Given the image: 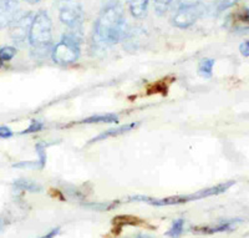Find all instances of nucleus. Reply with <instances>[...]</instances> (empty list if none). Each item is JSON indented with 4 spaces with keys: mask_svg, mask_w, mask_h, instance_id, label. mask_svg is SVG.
I'll return each mask as SVG.
<instances>
[{
    "mask_svg": "<svg viewBox=\"0 0 249 238\" xmlns=\"http://www.w3.org/2000/svg\"><path fill=\"white\" fill-rule=\"evenodd\" d=\"M126 30V18L119 0H112L105 5L93 25V37L102 45L119 43Z\"/></svg>",
    "mask_w": 249,
    "mask_h": 238,
    "instance_id": "nucleus-1",
    "label": "nucleus"
},
{
    "mask_svg": "<svg viewBox=\"0 0 249 238\" xmlns=\"http://www.w3.org/2000/svg\"><path fill=\"white\" fill-rule=\"evenodd\" d=\"M234 181H227L224 183H219L217 186H212V187L203 188V190H199L195 193H191V195H178V196H171V197H166V199H151V197H144V196H135V197H131L128 201H141L146 202V203H150L152 206L157 207H163V206H176V204H183L187 202L191 201H197V200L206 199V197H211V196H217L224 193L226 191L230 190L234 184Z\"/></svg>",
    "mask_w": 249,
    "mask_h": 238,
    "instance_id": "nucleus-2",
    "label": "nucleus"
},
{
    "mask_svg": "<svg viewBox=\"0 0 249 238\" xmlns=\"http://www.w3.org/2000/svg\"><path fill=\"white\" fill-rule=\"evenodd\" d=\"M28 40L33 50L36 53L46 54L50 51L53 43V21L45 10H40L34 15Z\"/></svg>",
    "mask_w": 249,
    "mask_h": 238,
    "instance_id": "nucleus-3",
    "label": "nucleus"
},
{
    "mask_svg": "<svg viewBox=\"0 0 249 238\" xmlns=\"http://www.w3.org/2000/svg\"><path fill=\"white\" fill-rule=\"evenodd\" d=\"M51 57L59 65H70L80 57V43L74 35H62L61 40L51 49Z\"/></svg>",
    "mask_w": 249,
    "mask_h": 238,
    "instance_id": "nucleus-4",
    "label": "nucleus"
},
{
    "mask_svg": "<svg viewBox=\"0 0 249 238\" xmlns=\"http://www.w3.org/2000/svg\"><path fill=\"white\" fill-rule=\"evenodd\" d=\"M59 19L65 26L72 30L81 28L84 21V12L76 0H60Z\"/></svg>",
    "mask_w": 249,
    "mask_h": 238,
    "instance_id": "nucleus-5",
    "label": "nucleus"
},
{
    "mask_svg": "<svg viewBox=\"0 0 249 238\" xmlns=\"http://www.w3.org/2000/svg\"><path fill=\"white\" fill-rule=\"evenodd\" d=\"M204 14V5L202 3L192 5H179L173 14L171 23L175 28L188 29Z\"/></svg>",
    "mask_w": 249,
    "mask_h": 238,
    "instance_id": "nucleus-6",
    "label": "nucleus"
},
{
    "mask_svg": "<svg viewBox=\"0 0 249 238\" xmlns=\"http://www.w3.org/2000/svg\"><path fill=\"white\" fill-rule=\"evenodd\" d=\"M34 15L35 14H33V13H26V14L20 15L13 21L12 25L9 26L10 28V37H12L14 43L23 44L25 43V40H28Z\"/></svg>",
    "mask_w": 249,
    "mask_h": 238,
    "instance_id": "nucleus-7",
    "label": "nucleus"
},
{
    "mask_svg": "<svg viewBox=\"0 0 249 238\" xmlns=\"http://www.w3.org/2000/svg\"><path fill=\"white\" fill-rule=\"evenodd\" d=\"M19 13V0H0V30L12 25Z\"/></svg>",
    "mask_w": 249,
    "mask_h": 238,
    "instance_id": "nucleus-8",
    "label": "nucleus"
},
{
    "mask_svg": "<svg viewBox=\"0 0 249 238\" xmlns=\"http://www.w3.org/2000/svg\"><path fill=\"white\" fill-rule=\"evenodd\" d=\"M140 126V122H132V124H127V125L120 126V128H108V130L104 131V132L99 133L96 137H93L92 140L89 141V145L95 144V142H100L104 141V140H107L110 137H116V136H121L124 133H127L130 131L135 130Z\"/></svg>",
    "mask_w": 249,
    "mask_h": 238,
    "instance_id": "nucleus-9",
    "label": "nucleus"
},
{
    "mask_svg": "<svg viewBox=\"0 0 249 238\" xmlns=\"http://www.w3.org/2000/svg\"><path fill=\"white\" fill-rule=\"evenodd\" d=\"M241 220H228L223 221L221 223L215 224V226H207V227H196L193 228L195 232L204 233V235H213V233L227 232V231H232L237 227L238 223H241Z\"/></svg>",
    "mask_w": 249,
    "mask_h": 238,
    "instance_id": "nucleus-10",
    "label": "nucleus"
},
{
    "mask_svg": "<svg viewBox=\"0 0 249 238\" xmlns=\"http://www.w3.org/2000/svg\"><path fill=\"white\" fill-rule=\"evenodd\" d=\"M119 122V116L115 113H106V115H96V116L86 117L84 120H80L76 122H71V125H90V124H117Z\"/></svg>",
    "mask_w": 249,
    "mask_h": 238,
    "instance_id": "nucleus-11",
    "label": "nucleus"
},
{
    "mask_svg": "<svg viewBox=\"0 0 249 238\" xmlns=\"http://www.w3.org/2000/svg\"><path fill=\"white\" fill-rule=\"evenodd\" d=\"M148 3H150V0H128L131 15L136 19H142L143 17H146L148 10Z\"/></svg>",
    "mask_w": 249,
    "mask_h": 238,
    "instance_id": "nucleus-12",
    "label": "nucleus"
},
{
    "mask_svg": "<svg viewBox=\"0 0 249 238\" xmlns=\"http://www.w3.org/2000/svg\"><path fill=\"white\" fill-rule=\"evenodd\" d=\"M13 186H14L15 188H18V190H23V191H29V192H41L43 191V187L40 186V184H37L36 182L34 181H30V180H24V179H20V180H17V181L13 183Z\"/></svg>",
    "mask_w": 249,
    "mask_h": 238,
    "instance_id": "nucleus-13",
    "label": "nucleus"
},
{
    "mask_svg": "<svg viewBox=\"0 0 249 238\" xmlns=\"http://www.w3.org/2000/svg\"><path fill=\"white\" fill-rule=\"evenodd\" d=\"M113 224L117 228H122L124 226H140V224H143V221L133 216H117L113 219Z\"/></svg>",
    "mask_w": 249,
    "mask_h": 238,
    "instance_id": "nucleus-14",
    "label": "nucleus"
},
{
    "mask_svg": "<svg viewBox=\"0 0 249 238\" xmlns=\"http://www.w3.org/2000/svg\"><path fill=\"white\" fill-rule=\"evenodd\" d=\"M214 65H215L214 59H210V57L202 59L198 64V74L201 75L202 77L210 79V77H212L213 66Z\"/></svg>",
    "mask_w": 249,
    "mask_h": 238,
    "instance_id": "nucleus-15",
    "label": "nucleus"
},
{
    "mask_svg": "<svg viewBox=\"0 0 249 238\" xmlns=\"http://www.w3.org/2000/svg\"><path fill=\"white\" fill-rule=\"evenodd\" d=\"M183 227H184V220L182 219L176 220V221L172 223V227H171L170 230L166 232V236L171 238H179L181 237L182 232H183Z\"/></svg>",
    "mask_w": 249,
    "mask_h": 238,
    "instance_id": "nucleus-16",
    "label": "nucleus"
},
{
    "mask_svg": "<svg viewBox=\"0 0 249 238\" xmlns=\"http://www.w3.org/2000/svg\"><path fill=\"white\" fill-rule=\"evenodd\" d=\"M15 55H17V49L14 46H4L0 49V66L6 61H10Z\"/></svg>",
    "mask_w": 249,
    "mask_h": 238,
    "instance_id": "nucleus-17",
    "label": "nucleus"
},
{
    "mask_svg": "<svg viewBox=\"0 0 249 238\" xmlns=\"http://www.w3.org/2000/svg\"><path fill=\"white\" fill-rule=\"evenodd\" d=\"M35 150H36L37 157H39V165H40V170H44L46 165V148L43 144H37L35 146Z\"/></svg>",
    "mask_w": 249,
    "mask_h": 238,
    "instance_id": "nucleus-18",
    "label": "nucleus"
},
{
    "mask_svg": "<svg viewBox=\"0 0 249 238\" xmlns=\"http://www.w3.org/2000/svg\"><path fill=\"white\" fill-rule=\"evenodd\" d=\"M14 168H23V170H40L39 161H23L13 165Z\"/></svg>",
    "mask_w": 249,
    "mask_h": 238,
    "instance_id": "nucleus-19",
    "label": "nucleus"
},
{
    "mask_svg": "<svg viewBox=\"0 0 249 238\" xmlns=\"http://www.w3.org/2000/svg\"><path fill=\"white\" fill-rule=\"evenodd\" d=\"M153 1H155V8L157 14L162 15L167 12L168 6L172 4L173 0H153Z\"/></svg>",
    "mask_w": 249,
    "mask_h": 238,
    "instance_id": "nucleus-20",
    "label": "nucleus"
},
{
    "mask_svg": "<svg viewBox=\"0 0 249 238\" xmlns=\"http://www.w3.org/2000/svg\"><path fill=\"white\" fill-rule=\"evenodd\" d=\"M44 128V124L39 120H31L30 125L26 130H24L21 133H34V132H39Z\"/></svg>",
    "mask_w": 249,
    "mask_h": 238,
    "instance_id": "nucleus-21",
    "label": "nucleus"
},
{
    "mask_svg": "<svg viewBox=\"0 0 249 238\" xmlns=\"http://www.w3.org/2000/svg\"><path fill=\"white\" fill-rule=\"evenodd\" d=\"M238 1L239 0H219L217 5V10L218 12H223V10H227L228 8H232Z\"/></svg>",
    "mask_w": 249,
    "mask_h": 238,
    "instance_id": "nucleus-22",
    "label": "nucleus"
},
{
    "mask_svg": "<svg viewBox=\"0 0 249 238\" xmlns=\"http://www.w3.org/2000/svg\"><path fill=\"white\" fill-rule=\"evenodd\" d=\"M13 131L6 126H0V139H10L13 137Z\"/></svg>",
    "mask_w": 249,
    "mask_h": 238,
    "instance_id": "nucleus-23",
    "label": "nucleus"
},
{
    "mask_svg": "<svg viewBox=\"0 0 249 238\" xmlns=\"http://www.w3.org/2000/svg\"><path fill=\"white\" fill-rule=\"evenodd\" d=\"M239 50H241V54L243 55L244 57L249 56V41L248 40H246V41H243V43L241 44V46H239Z\"/></svg>",
    "mask_w": 249,
    "mask_h": 238,
    "instance_id": "nucleus-24",
    "label": "nucleus"
},
{
    "mask_svg": "<svg viewBox=\"0 0 249 238\" xmlns=\"http://www.w3.org/2000/svg\"><path fill=\"white\" fill-rule=\"evenodd\" d=\"M59 232H60V228L59 227H56V228H53L50 232L46 233L45 236H43V237H39V238H55L57 235H59Z\"/></svg>",
    "mask_w": 249,
    "mask_h": 238,
    "instance_id": "nucleus-25",
    "label": "nucleus"
},
{
    "mask_svg": "<svg viewBox=\"0 0 249 238\" xmlns=\"http://www.w3.org/2000/svg\"><path fill=\"white\" fill-rule=\"evenodd\" d=\"M179 5H192V4L201 3V0H178Z\"/></svg>",
    "mask_w": 249,
    "mask_h": 238,
    "instance_id": "nucleus-26",
    "label": "nucleus"
},
{
    "mask_svg": "<svg viewBox=\"0 0 249 238\" xmlns=\"http://www.w3.org/2000/svg\"><path fill=\"white\" fill-rule=\"evenodd\" d=\"M241 18H239V20H241V21H248V9H243V10H242L241 12Z\"/></svg>",
    "mask_w": 249,
    "mask_h": 238,
    "instance_id": "nucleus-27",
    "label": "nucleus"
},
{
    "mask_svg": "<svg viewBox=\"0 0 249 238\" xmlns=\"http://www.w3.org/2000/svg\"><path fill=\"white\" fill-rule=\"evenodd\" d=\"M132 238H153V237L150 235H144V233H139V235L133 236Z\"/></svg>",
    "mask_w": 249,
    "mask_h": 238,
    "instance_id": "nucleus-28",
    "label": "nucleus"
},
{
    "mask_svg": "<svg viewBox=\"0 0 249 238\" xmlns=\"http://www.w3.org/2000/svg\"><path fill=\"white\" fill-rule=\"evenodd\" d=\"M24 1H26V3L30 4V5H35V4L40 3L41 0H24Z\"/></svg>",
    "mask_w": 249,
    "mask_h": 238,
    "instance_id": "nucleus-29",
    "label": "nucleus"
}]
</instances>
